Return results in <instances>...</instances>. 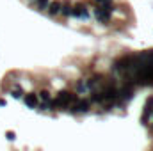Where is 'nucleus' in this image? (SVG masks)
I'll list each match as a JSON object with an SVG mask.
<instances>
[{"instance_id": "obj_9", "label": "nucleus", "mask_w": 153, "mask_h": 151, "mask_svg": "<svg viewBox=\"0 0 153 151\" xmlns=\"http://www.w3.org/2000/svg\"><path fill=\"white\" fill-rule=\"evenodd\" d=\"M76 94H89V89H87V82H85V78H82V80H78L76 82Z\"/></svg>"}, {"instance_id": "obj_2", "label": "nucleus", "mask_w": 153, "mask_h": 151, "mask_svg": "<svg viewBox=\"0 0 153 151\" xmlns=\"http://www.w3.org/2000/svg\"><path fill=\"white\" fill-rule=\"evenodd\" d=\"M89 109H91V101L87 100V98H78L76 101H73L70 107H68V112L71 114H87L89 112Z\"/></svg>"}, {"instance_id": "obj_4", "label": "nucleus", "mask_w": 153, "mask_h": 151, "mask_svg": "<svg viewBox=\"0 0 153 151\" xmlns=\"http://www.w3.org/2000/svg\"><path fill=\"white\" fill-rule=\"evenodd\" d=\"M71 16H76V18H82V20H89V9L84 5V4H78V5H73V13Z\"/></svg>"}, {"instance_id": "obj_3", "label": "nucleus", "mask_w": 153, "mask_h": 151, "mask_svg": "<svg viewBox=\"0 0 153 151\" xmlns=\"http://www.w3.org/2000/svg\"><path fill=\"white\" fill-rule=\"evenodd\" d=\"M85 82H87V89H89V93H96V91H100V89L103 87V84H105V76L103 75H93L91 78H85Z\"/></svg>"}, {"instance_id": "obj_13", "label": "nucleus", "mask_w": 153, "mask_h": 151, "mask_svg": "<svg viewBox=\"0 0 153 151\" xmlns=\"http://www.w3.org/2000/svg\"><path fill=\"white\" fill-rule=\"evenodd\" d=\"M39 100H41V101H48V100H52V96H50V93L45 89V91L39 93Z\"/></svg>"}, {"instance_id": "obj_16", "label": "nucleus", "mask_w": 153, "mask_h": 151, "mask_svg": "<svg viewBox=\"0 0 153 151\" xmlns=\"http://www.w3.org/2000/svg\"><path fill=\"white\" fill-rule=\"evenodd\" d=\"M150 130H152V132H153V124H150Z\"/></svg>"}, {"instance_id": "obj_12", "label": "nucleus", "mask_w": 153, "mask_h": 151, "mask_svg": "<svg viewBox=\"0 0 153 151\" xmlns=\"http://www.w3.org/2000/svg\"><path fill=\"white\" fill-rule=\"evenodd\" d=\"M11 96L13 98H16V100H20V98H23V89L20 87V85H16L13 91H11Z\"/></svg>"}, {"instance_id": "obj_1", "label": "nucleus", "mask_w": 153, "mask_h": 151, "mask_svg": "<svg viewBox=\"0 0 153 151\" xmlns=\"http://www.w3.org/2000/svg\"><path fill=\"white\" fill-rule=\"evenodd\" d=\"M78 100V96H76L75 93H71V91H61V93H57V96L55 98H52V103H53V109L55 110H68V107Z\"/></svg>"}, {"instance_id": "obj_7", "label": "nucleus", "mask_w": 153, "mask_h": 151, "mask_svg": "<svg viewBox=\"0 0 153 151\" xmlns=\"http://www.w3.org/2000/svg\"><path fill=\"white\" fill-rule=\"evenodd\" d=\"M46 11H48L50 16H57V14H61V0H52V2L48 4Z\"/></svg>"}, {"instance_id": "obj_5", "label": "nucleus", "mask_w": 153, "mask_h": 151, "mask_svg": "<svg viewBox=\"0 0 153 151\" xmlns=\"http://www.w3.org/2000/svg\"><path fill=\"white\" fill-rule=\"evenodd\" d=\"M94 16H96V20L100 21V23H109L111 21V14L112 13H109V11H105V9H102V7H94Z\"/></svg>"}, {"instance_id": "obj_8", "label": "nucleus", "mask_w": 153, "mask_h": 151, "mask_svg": "<svg viewBox=\"0 0 153 151\" xmlns=\"http://www.w3.org/2000/svg\"><path fill=\"white\" fill-rule=\"evenodd\" d=\"M71 13H73V5H71L68 0L61 2V14H62V16H71Z\"/></svg>"}, {"instance_id": "obj_14", "label": "nucleus", "mask_w": 153, "mask_h": 151, "mask_svg": "<svg viewBox=\"0 0 153 151\" xmlns=\"http://www.w3.org/2000/svg\"><path fill=\"white\" fill-rule=\"evenodd\" d=\"M5 137H7V141H11V142H13V141L16 139V135H14V132H7V133H5Z\"/></svg>"}, {"instance_id": "obj_15", "label": "nucleus", "mask_w": 153, "mask_h": 151, "mask_svg": "<svg viewBox=\"0 0 153 151\" xmlns=\"http://www.w3.org/2000/svg\"><path fill=\"white\" fill-rule=\"evenodd\" d=\"M4 105H5V100H2V98H0V107H4Z\"/></svg>"}, {"instance_id": "obj_10", "label": "nucleus", "mask_w": 153, "mask_h": 151, "mask_svg": "<svg viewBox=\"0 0 153 151\" xmlns=\"http://www.w3.org/2000/svg\"><path fill=\"white\" fill-rule=\"evenodd\" d=\"M50 0H32V7L38 9V11H46Z\"/></svg>"}, {"instance_id": "obj_11", "label": "nucleus", "mask_w": 153, "mask_h": 151, "mask_svg": "<svg viewBox=\"0 0 153 151\" xmlns=\"http://www.w3.org/2000/svg\"><path fill=\"white\" fill-rule=\"evenodd\" d=\"M38 109H39V110H43V112H52V110H55V109H53V103H52V100L38 103Z\"/></svg>"}, {"instance_id": "obj_6", "label": "nucleus", "mask_w": 153, "mask_h": 151, "mask_svg": "<svg viewBox=\"0 0 153 151\" xmlns=\"http://www.w3.org/2000/svg\"><path fill=\"white\" fill-rule=\"evenodd\" d=\"M23 101H25V105L29 107V109H38V94H34V93H29V94H25L23 96Z\"/></svg>"}]
</instances>
